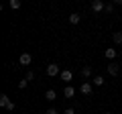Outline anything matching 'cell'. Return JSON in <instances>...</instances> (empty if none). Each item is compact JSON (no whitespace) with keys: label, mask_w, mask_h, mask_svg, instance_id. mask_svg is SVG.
I'll return each mask as SVG.
<instances>
[{"label":"cell","mask_w":122,"mask_h":114,"mask_svg":"<svg viewBox=\"0 0 122 114\" xmlns=\"http://www.w3.org/2000/svg\"><path fill=\"white\" fill-rule=\"evenodd\" d=\"M0 106H2V108H6V110H10V112L16 108V104H14V102L6 96V94H2V96H0Z\"/></svg>","instance_id":"1"},{"label":"cell","mask_w":122,"mask_h":114,"mask_svg":"<svg viewBox=\"0 0 122 114\" xmlns=\"http://www.w3.org/2000/svg\"><path fill=\"white\" fill-rule=\"evenodd\" d=\"M18 63H20V65H25V67H29L30 63H33V55H30V53H20Z\"/></svg>","instance_id":"2"},{"label":"cell","mask_w":122,"mask_h":114,"mask_svg":"<svg viewBox=\"0 0 122 114\" xmlns=\"http://www.w3.org/2000/svg\"><path fill=\"white\" fill-rule=\"evenodd\" d=\"M57 73H61V67L57 65V63H49L47 65V75L49 78H55Z\"/></svg>","instance_id":"3"},{"label":"cell","mask_w":122,"mask_h":114,"mask_svg":"<svg viewBox=\"0 0 122 114\" xmlns=\"http://www.w3.org/2000/svg\"><path fill=\"white\" fill-rule=\"evenodd\" d=\"M79 92H81L83 96H90V94L94 92V86H92V82H83L81 86H79Z\"/></svg>","instance_id":"4"},{"label":"cell","mask_w":122,"mask_h":114,"mask_svg":"<svg viewBox=\"0 0 122 114\" xmlns=\"http://www.w3.org/2000/svg\"><path fill=\"white\" fill-rule=\"evenodd\" d=\"M92 10H94V12H104V10H106V2H102V0H94V2H92Z\"/></svg>","instance_id":"5"},{"label":"cell","mask_w":122,"mask_h":114,"mask_svg":"<svg viewBox=\"0 0 122 114\" xmlns=\"http://www.w3.org/2000/svg\"><path fill=\"white\" fill-rule=\"evenodd\" d=\"M108 73L112 75V78H114V75H118V73H120V65H118V63H114V61H110V65H108Z\"/></svg>","instance_id":"6"},{"label":"cell","mask_w":122,"mask_h":114,"mask_svg":"<svg viewBox=\"0 0 122 114\" xmlns=\"http://www.w3.org/2000/svg\"><path fill=\"white\" fill-rule=\"evenodd\" d=\"M116 55H118L116 49H106V51H104V57H106V59H110V61H114V59H116Z\"/></svg>","instance_id":"7"},{"label":"cell","mask_w":122,"mask_h":114,"mask_svg":"<svg viewBox=\"0 0 122 114\" xmlns=\"http://www.w3.org/2000/svg\"><path fill=\"white\" fill-rule=\"evenodd\" d=\"M61 79H63V82H71V79H73L71 69H61Z\"/></svg>","instance_id":"8"},{"label":"cell","mask_w":122,"mask_h":114,"mask_svg":"<svg viewBox=\"0 0 122 114\" xmlns=\"http://www.w3.org/2000/svg\"><path fill=\"white\" fill-rule=\"evenodd\" d=\"M45 100H49V102L57 100V92L55 90H47V92H45Z\"/></svg>","instance_id":"9"},{"label":"cell","mask_w":122,"mask_h":114,"mask_svg":"<svg viewBox=\"0 0 122 114\" xmlns=\"http://www.w3.org/2000/svg\"><path fill=\"white\" fill-rule=\"evenodd\" d=\"M112 41L116 45H122V31H116V33H112Z\"/></svg>","instance_id":"10"},{"label":"cell","mask_w":122,"mask_h":114,"mask_svg":"<svg viewBox=\"0 0 122 114\" xmlns=\"http://www.w3.org/2000/svg\"><path fill=\"white\" fill-rule=\"evenodd\" d=\"M79 21H81V16H79L77 12H71V14H69V22H71V25H77Z\"/></svg>","instance_id":"11"},{"label":"cell","mask_w":122,"mask_h":114,"mask_svg":"<svg viewBox=\"0 0 122 114\" xmlns=\"http://www.w3.org/2000/svg\"><path fill=\"white\" fill-rule=\"evenodd\" d=\"M63 96H65V98H73L75 96V90L71 88V86H67V88L63 90Z\"/></svg>","instance_id":"12"},{"label":"cell","mask_w":122,"mask_h":114,"mask_svg":"<svg viewBox=\"0 0 122 114\" xmlns=\"http://www.w3.org/2000/svg\"><path fill=\"white\" fill-rule=\"evenodd\" d=\"M8 6H10L12 10H18V8L22 6V2H20V0H10V2H8Z\"/></svg>","instance_id":"13"},{"label":"cell","mask_w":122,"mask_h":114,"mask_svg":"<svg viewBox=\"0 0 122 114\" xmlns=\"http://www.w3.org/2000/svg\"><path fill=\"white\" fill-rule=\"evenodd\" d=\"M104 83H106V79L102 78V75H96V78H94V86H98V88H102Z\"/></svg>","instance_id":"14"},{"label":"cell","mask_w":122,"mask_h":114,"mask_svg":"<svg viewBox=\"0 0 122 114\" xmlns=\"http://www.w3.org/2000/svg\"><path fill=\"white\" fill-rule=\"evenodd\" d=\"M81 75H83V78H90V75H92V65H83L81 67Z\"/></svg>","instance_id":"15"},{"label":"cell","mask_w":122,"mask_h":114,"mask_svg":"<svg viewBox=\"0 0 122 114\" xmlns=\"http://www.w3.org/2000/svg\"><path fill=\"white\" fill-rule=\"evenodd\" d=\"M114 8H116V4H114V2H108V4H106V12H108V14H112Z\"/></svg>","instance_id":"16"},{"label":"cell","mask_w":122,"mask_h":114,"mask_svg":"<svg viewBox=\"0 0 122 114\" xmlns=\"http://www.w3.org/2000/svg\"><path fill=\"white\" fill-rule=\"evenodd\" d=\"M26 86H29V79H26V78H22L20 82H18V88H20V90H25Z\"/></svg>","instance_id":"17"},{"label":"cell","mask_w":122,"mask_h":114,"mask_svg":"<svg viewBox=\"0 0 122 114\" xmlns=\"http://www.w3.org/2000/svg\"><path fill=\"white\" fill-rule=\"evenodd\" d=\"M25 78L29 79V82H33V79H35V71H30V69H29V71H26V75H25Z\"/></svg>","instance_id":"18"},{"label":"cell","mask_w":122,"mask_h":114,"mask_svg":"<svg viewBox=\"0 0 122 114\" xmlns=\"http://www.w3.org/2000/svg\"><path fill=\"white\" fill-rule=\"evenodd\" d=\"M45 114H59V110H55V108H49V110H45Z\"/></svg>","instance_id":"19"},{"label":"cell","mask_w":122,"mask_h":114,"mask_svg":"<svg viewBox=\"0 0 122 114\" xmlns=\"http://www.w3.org/2000/svg\"><path fill=\"white\" fill-rule=\"evenodd\" d=\"M63 114H75V110L73 108H65V110H63Z\"/></svg>","instance_id":"20"},{"label":"cell","mask_w":122,"mask_h":114,"mask_svg":"<svg viewBox=\"0 0 122 114\" xmlns=\"http://www.w3.org/2000/svg\"><path fill=\"white\" fill-rule=\"evenodd\" d=\"M104 114H112V112H104Z\"/></svg>","instance_id":"21"},{"label":"cell","mask_w":122,"mask_h":114,"mask_svg":"<svg viewBox=\"0 0 122 114\" xmlns=\"http://www.w3.org/2000/svg\"><path fill=\"white\" fill-rule=\"evenodd\" d=\"M120 57H122V51H120Z\"/></svg>","instance_id":"22"}]
</instances>
